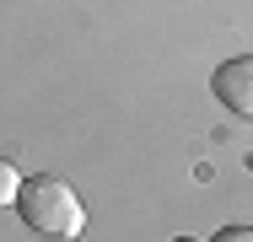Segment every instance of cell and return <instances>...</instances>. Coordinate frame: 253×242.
Instances as JSON below:
<instances>
[{"instance_id":"cell-3","label":"cell","mask_w":253,"mask_h":242,"mask_svg":"<svg viewBox=\"0 0 253 242\" xmlns=\"http://www.w3.org/2000/svg\"><path fill=\"white\" fill-rule=\"evenodd\" d=\"M22 183H27V178L16 172V161H5V156H0V204H16Z\"/></svg>"},{"instance_id":"cell-2","label":"cell","mask_w":253,"mask_h":242,"mask_svg":"<svg viewBox=\"0 0 253 242\" xmlns=\"http://www.w3.org/2000/svg\"><path fill=\"white\" fill-rule=\"evenodd\" d=\"M210 92L226 113L237 119H253V54H237V59H221L215 76H210Z\"/></svg>"},{"instance_id":"cell-5","label":"cell","mask_w":253,"mask_h":242,"mask_svg":"<svg viewBox=\"0 0 253 242\" xmlns=\"http://www.w3.org/2000/svg\"><path fill=\"white\" fill-rule=\"evenodd\" d=\"M172 242H194V237H172Z\"/></svg>"},{"instance_id":"cell-4","label":"cell","mask_w":253,"mask_h":242,"mask_svg":"<svg viewBox=\"0 0 253 242\" xmlns=\"http://www.w3.org/2000/svg\"><path fill=\"white\" fill-rule=\"evenodd\" d=\"M210 242H253V221H237V226H221Z\"/></svg>"},{"instance_id":"cell-1","label":"cell","mask_w":253,"mask_h":242,"mask_svg":"<svg viewBox=\"0 0 253 242\" xmlns=\"http://www.w3.org/2000/svg\"><path fill=\"white\" fill-rule=\"evenodd\" d=\"M16 210H22V221H27L33 232H43V237H54V242L86 232V204H81V194L70 189L65 178H54V172L27 178L22 194H16Z\"/></svg>"}]
</instances>
